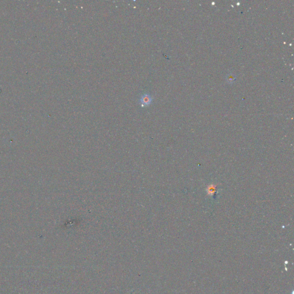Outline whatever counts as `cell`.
<instances>
[{
	"label": "cell",
	"mask_w": 294,
	"mask_h": 294,
	"mask_svg": "<svg viewBox=\"0 0 294 294\" xmlns=\"http://www.w3.org/2000/svg\"><path fill=\"white\" fill-rule=\"evenodd\" d=\"M152 99L150 95L145 94L142 96L140 101L142 104V106H147L151 104V103L152 102Z\"/></svg>",
	"instance_id": "cell-1"
}]
</instances>
